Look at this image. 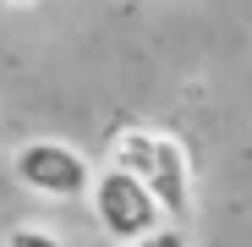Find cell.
Instances as JSON below:
<instances>
[{"instance_id":"6","label":"cell","mask_w":252,"mask_h":247,"mask_svg":"<svg viewBox=\"0 0 252 247\" xmlns=\"http://www.w3.org/2000/svg\"><path fill=\"white\" fill-rule=\"evenodd\" d=\"M11 6H33V0H11Z\"/></svg>"},{"instance_id":"3","label":"cell","mask_w":252,"mask_h":247,"mask_svg":"<svg viewBox=\"0 0 252 247\" xmlns=\"http://www.w3.org/2000/svg\"><path fill=\"white\" fill-rule=\"evenodd\" d=\"M88 198H94V220L104 225V236L121 247V242H137L148 231L164 225L159 203L143 192V181H132L126 171H115V165H104L99 181H88Z\"/></svg>"},{"instance_id":"1","label":"cell","mask_w":252,"mask_h":247,"mask_svg":"<svg viewBox=\"0 0 252 247\" xmlns=\"http://www.w3.org/2000/svg\"><path fill=\"white\" fill-rule=\"evenodd\" d=\"M110 165L143 181V192L159 203L164 225H181L192 214V154L176 132L159 127H121L110 138Z\"/></svg>"},{"instance_id":"2","label":"cell","mask_w":252,"mask_h":247,"mask_svg":"<svg viewBox=\"0 0 252 247\" xmlns=\"http://www.w3.org/2000/svg\"><path fill=\"white\" fill-rule=\"evenodd\" d=\"M11 176L33 192V198H55V203H71V198H88V181H94V165L82 159L71 143H55V138H38V143H22L11 154Z\"/></svg>"},{"instance_id":"5","label":"cell","mask_w":252,"mask_h":247,"mask_svg":"<svg viewBox=\"0 0 252 247\" xmlns=\"http://www.w3.org/2000/svg\"><path fill=\"white\" fill-rule=\"evenodd\" d=\"M11 247H66V242L50 236V231H38V225H22V231H11Z\"/></svg>"},{"instance_id":"4","label":"cell","mask_w":252,"mask_h":247,"mask_svg":"<svg viewBox=\"0 0 252 247\" xmlns=\"http://www.w3.org/2000/svg\"><path fill=\"white\" fill-rule=\"evenodd\" d=\"M121 247H187V231L181 225H159V231H148L137 242H121Z\"/></svg>"}]
</instances>
